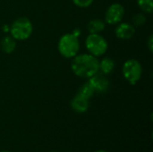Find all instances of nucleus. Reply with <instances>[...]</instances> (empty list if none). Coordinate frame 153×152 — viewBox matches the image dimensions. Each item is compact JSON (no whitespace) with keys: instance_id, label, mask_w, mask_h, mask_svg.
Segmentation results:
<instances>
[{"instance_id":"nucleus-1","label":"nucleus","mask_w":153,"mask_h":152,"mask_svg":"<svg viewBox=\"0 0 153 152\" xmlns=\"http://www.w3.org/2000/svg\"><path fill=\"white\" fill-rule=\"evenodd\" d=\"M99 60L91 54L76 55L72 61L73 73L81 78L90 79L99 72Z\"/></svg>"},{"instance_id":"nucleus-2","label":"nucleus","mask_w":153,"mask_h":152,"mask_svg":"<svg viewBox=\"0 0 153 152\" xmlns=\"http://www.w3.org/2000/svg\"><path fill=\"white\" fill-rule=\"evenodd\" d=\"M60 55L65 58H74L80 50L79 38L72 32L63 35L57 44Z\"/></svg>"},{"instance_id":"nucleus-3","label":"nucleus","mask_w":153,"mask_h":152,"mask_svg":"<svg viewBox=\"0 0 153 152\" xmlns=\"http://www.w3.org/2000/svg\"><path fill=\"white\" fill-rule=\"evenodd\" d=\"M33 31V25L27 17H20L16 19L10 27L11 36L16 40L28 39Z\"/></svg>"},{"instance_id":"nucleus-4","label":"nucleus","mask_w":153,"mask_h":152,"mask_svg":"<svg viewBox=\"0 0 153 152\" xmlns=\"http://www.w3.org/2000/svg\"><path fill=\"white\" fill-rule=\"evenodd\" d=\"M122 73L125 79L131 85H135L142 78L143 66L138 60L131 58L126 60L123 65Z\"/></svg>"},{"instance_id":"nucleus-5","label":"nucleus","mask_w":153,"mask_h":152,"mask_svg":"<svg viewBox=\"0 0 153 152\" xmlns=\"http://www.w3.org/2000/svg\"><path fill=\"white\" fill-rule=\"evenodd\" d=\"M85 46L89 53L96 57L103 56L108 50V42L100 34H90L85 39Z\"/></svg>"},{"instance_id":"nucleus-6","label":"nucleus","mask_w":153,"mask_h":152,"mask_svg":"<svg viewBox=\"0 0 153 152\" xmlns=\"http://www.w3.org/2000/svg\"><path fill=\"white\" fill-rule=\"evenodd\" d=\"M125 16V7L118 3L112 4L106 11L105 22L115 25L122 22Z\"/></svg>"},{"instance_id":"nucleus-7","label":"nucleus","mask_w":153,"mask_h":152,"mask_svg":"<svg viewBox=\"0 0 153 152\" xmlns=\"http://www.w3.org/2000/svg\"><path fill=\"white\" fill-rule=\"evenodd\" d=\"M89 82L93 87L95 93H98V94L106 93L109 88V81L107 75L100 72H98L96 74L91 77L89 79Z\"/></svg>"},{"instance_id":"nucleus-8","label":"nucleus","mask_w":153,"mask_h":152,"mask_svg":"<svg viewBox=\"0 0 153 152\" xmlns=\"http://www.w3.org/2000/svg\"><path fill=\"white\" fill-rule=\"evenodd\" d=\"M116 36L120 39H130L135 34V28L128 22H119L115 30Z\"/></svg>"},{"instance_id":"nucleus-9","label":"nucleus","mask_w":153,"mask_h":152,"mask_svg":"<svg viewBox=\"0 0 153 152\" xmlns=\"http://www.w3.org/2000/svg\"><path fill=\"white\" fill-rule=\"evenodd\" d=\"M70 107L76 113H79V114L85 113L89 109V107H90L89 99L80 96L79 94H76V96L72 99L70 102Z\"/></svg>"},{"instance_id":"nucleus-10","label":"nucleus","mask_w":153,"mask_h":152,"mask_svg":"<svg viewBox=\"0 0 153 152\" xmlns=\"http://www.w3.org/2000/svg\"><path fill=\"white\" fill-rule=\"evenodd\" d=\"M116 67L115 61L110 57H105L99 62V72L105 75L110 74Z\"/></svg>"},{"instance_id":"nucleus-11","label":"nucleus","mask_w":153,"mask_h":152,"mask_svg":"<svg viewBox=\"0 0 153 152\" xmlns=\"http://www.w3.org/2000/svg\"><path fill=\"white\" fill-rule=\"evenodd\" d=\"M0 47L3 52L5 54H12L16 48V39L12 36H5L0 42Z\"/></svg>"},{"instance_id":"nucleus-12","label":"nucleus","mask_w":153,"mask_h":152,"mask_svg":"<svg viewBox=\"0 0 153 152\" xmlns=\"http://www.w3.org/2000/svg\"><path fill=\"white\" fill-rule=\"evenodd\" d=\"M105 27H106L105 21L101 19H93L90 21L87 28L90 34H99L100 32L104 30Z\"/></svg>"},{"instance_id":"nucleus-13","label":"nucleus","mask_w":153,"mask_h":152,"mask_svg":"<svg viewBox=\"0 0 153 152\" xmlns=\"http://www.w3.org/2000/svg\"><path fill=\"white\" fill-rule=\"evenodd\" d=\"M77 94H79L80 96H82L87 99H90L93 97V95L95 94V91H94V89L91 86V82L88 81L80 87Z\"/></svg>"},{"instance_id":"nucleus-14","label":"nucleus","mask_w":153,"mask_h":152,"mask_svg":"<svg viewBox=\"0 0 153 152\" xmlns=\"http://www.w3.org/2000/svg\"><path fill=\"white\" fill-rule=\"evenodd\" d=\"M137 4L146 13H152L153 12V0H137Z\"/></svg>"},{"instance_id":"nucleus-15","label":"nucleus","mask_w":153,"mask_h":152,"mask_svg":"<svg viewBox=\"0 0 153 152\" xmlns=\"http://www.w3.org/2000/svg\"><path fill=\"white\" fill-rule=\"evenodd\" d=\"M146 22V16L143 13H136L132 18V24L136 27L143 26Z\"/></svg>"},{"instance_id":"nucleus-16","label":"nucleus","mask_w":153,"mask_h":152,"mask_svg":"<svg viewBox=\"0 0 153 152\" xmlns=\"http://www.w3.org/2000/svg\"><path fill=\"white\" fill-rule=\"evenodd\" d=\"M94 0H73L74 4L81 8H87L89 7Z\"/></svg>"},{"instance_id":"nucleus-17","label":"nucleus","mask_w":153,"mask_h":152,"mask_svg":"<svg viewBox=\"0 0 153 152\" xmlns=\"http://www.w3.org/2000/svg\"><path fill=\"white\" fill-rule=\"evenodd\" d=\"M147 47L149 48V51L151 53L153 52V36L152 35H150L149 39H148V41H147Z\"/></svg>"},{"instance_id":"nucleus-18","label":"nucleus","mask_w":153,"mask_h":152,"mask_svg":"<svg viewBox=\"0 0 153 152\" xmlns=\"http://www.w3.org/2000/svg\"><path fill=\"white\" fill-rule=\"evenodd\" d=\"M74 36H76V37H80V35L82 34V31H81V30L80 29H74V30H73V32H72Z\"/></svg>"},{"instance_id":"nucleus-19","label":"nucleus","mask_w":153,"mask_h":152,"mask_svg":"<svg viewBox=\"0 0 153 152\" xmlns=\"http://www.w3.org/2000/svg\"><path fill=\"white\" fill-rule=\"evenodd\" d=\"M3 29H4V32L10 31V27H9V26H7V25H4V26L3 27Z\"/></svg>"},{"instance_id":"nucleus-20","label":"nucleus","mask_w":153,"mask_h":152,"mask_svg":"<svg viewBox=\"0 0 153 152\" xmlns=\"http://www.w3.org/2000/svg\"><path fill=\"white\" fill-rule=\"evenodd\" d=\"M94 152H108V151H104V150H98V151H94Z\"/></svg>"},{"instance_id":"nucleus-21","label":"nucleus","mask_w":153,"mask_h":152,"mask_svg":"<svg viewBox=\"0 0 153 152\" xmlns=\"http://www.w3.org/2000/svg\"><path fill=\"white\" fill-rule=\"evenodd\" d=\"M1 152H11V151H1Z\"/></svg>"},{"instance_id":"nucleus-22","label":"nucleus","mask_w":153,"mask_h":152,"mask_svg":"<svg viewBox=\"0 0 153 152\" xmlns=\"http://www.w3.org/2000/svg\"><path fill=\"white\" fill-rule=\"evenodd\" d=\"M49 152H58V151H49Z\"/></svg>"}]
</instances>
